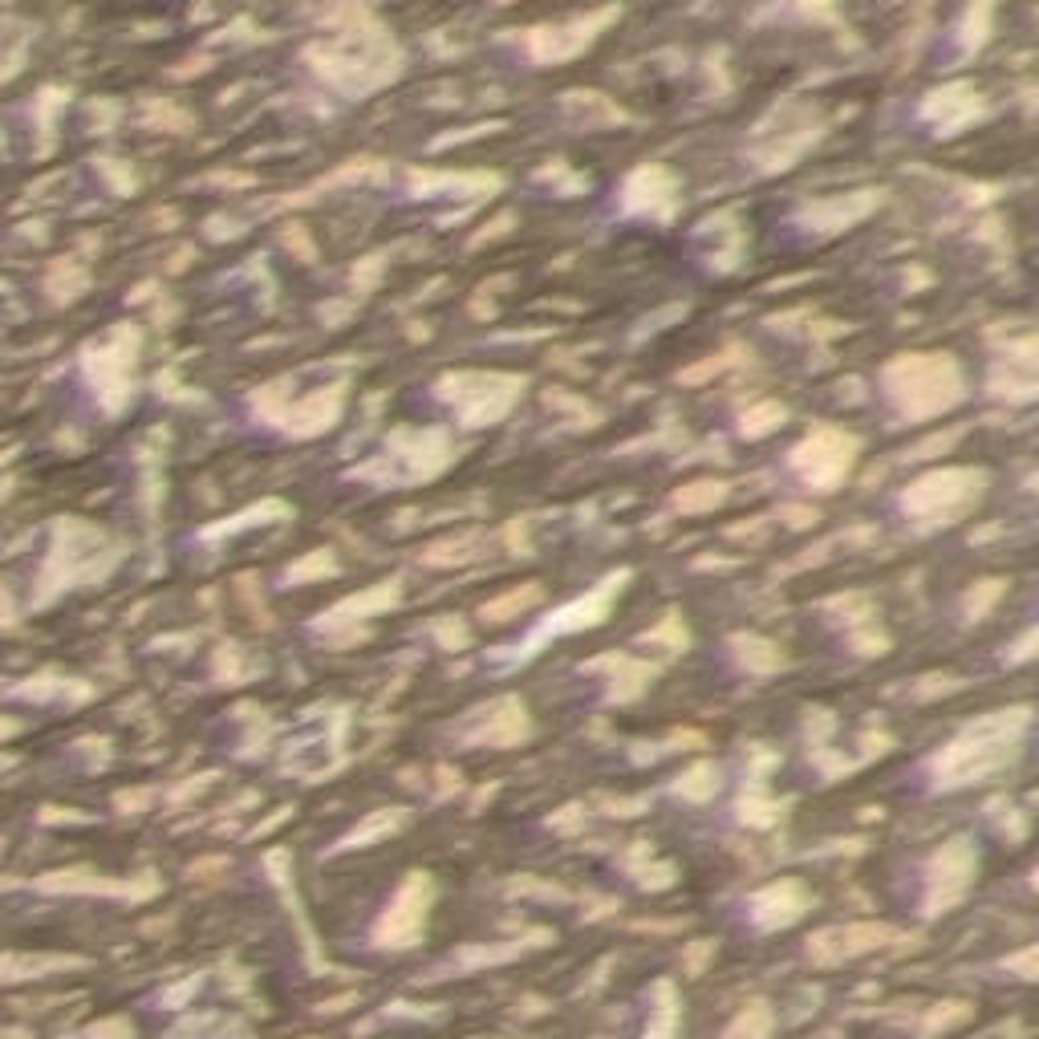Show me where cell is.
I'll list each match as a JSON object with an SVG mask.
<instances>
[{
  "mask_svg": "<svg viewBox=\"0 0 1039 1039\" xmlns=\"http://www.w3.org/2000/svg\"><path fill=\"white\" fill-rule=\"evenodd\" d=\"M24 46H29V37H24L17 24H0V81L12 78V73L21 69Z\"/></svg>",
  "mask_w": 1039,
  "mask_h": 1039,
  "instance_id": "obj_1",
  "label": "cell"
},
{
  "mask_svg": "<svg viewBox=\"0 0 1039 1039\" xmlns=\"http://www.w3.org/2000/svg\"><path fill=\"white\" fill-rule=\"evenodd\" d=\"M46 967H69V959H4L0 962V979H29L33 971Z\"/></svg>",
  "mask_w": 1039,
  "mask_h": 1039,
  "instance_id": "obj_2",
  "label": "cell"
}]
</instances>
